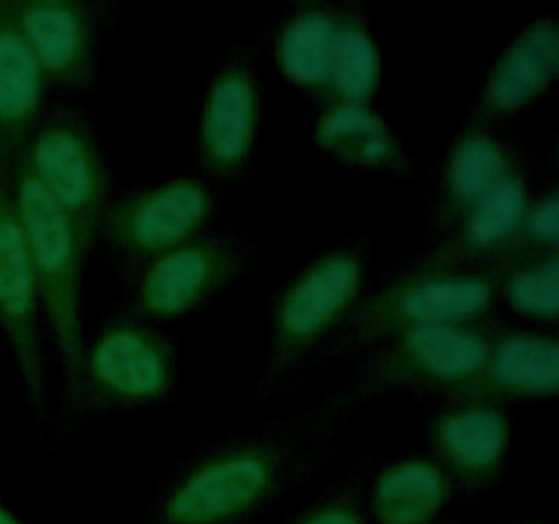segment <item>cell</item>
I'll return each instance as SVG.
<instances>
[{"instance_id":"obj_1","label":"cell","mask_w":559,"mask_h":524,"mask_svg":"<svg viewBox=\"0 0 559 524\" xmlns=\"http://www.w3.org/2000/svg\"><path fill=\"white\" fill-rule=\"evenodd\" d=\"M358 409L342 385L287 418L205 442L164 480L151 524H246L325 464Z\"/></svg>"},{"instance_id":"obj_2","label":"cell","mask_w":559,"mask_h":524,"mask_svg":"<svg viewBox=\"0 0 559 524\" xmlns=\"http://www.w3.org/2000/svg\"><path fill=\"white\" fill-rule=\"evenodd\" d=\"M371 254L374 246L369 235H342L314 251L273 289L267 303L265 364L257 382L262 402L317 360L328 358L333 338L347 325L369 287Z\"/></svg>"},{"instance_id":"obj_3","label":"cell","mask_w":559,"mask_h":524,"mask_svg":"<svg viewBox=\"0 0 559 524\" xmlns=\"http://www.w3.org/2000/svg\"><path fill=\"white\" fill-rule=\"evenodd\" d=\"M178 377L180 349L173 333L120 306L82 342L76 391L55 424L71 431L91 418L164 404L178 391Z\"/></svg>"},{"instance_id":"obj_4","label":"cell","mask_w":559,"mask_h":524,"mask_svg":"<svg viewBox=\"0 0 559 524\" xmlns=\"http://www.w3.org/2000/svg\"><path fill=\"white\" fill-rule=\"evenodd\" d=\"M5 178L31 260L38 306L47 320L55 358L60 366V413L76 391V371H80L82 342H85L82 276L91 251L80 240L71 218L44 194L20 158L11 162Z\"/></svg>"},{"instance_id":"obj_5","label":"cell","mask_w":559,"mask_h":524,"mask_svg":"<svg viewBox=\"0 0 559 524\" xmlns=\"http://www.w3.org/2000/svg\"><path fill=\"white\" fill-rule=\"evenodd\" d=\"M495 317L391 333L355 355V371L344 388L360 407L393 391L429 404L462 396L480 374Z\"/></svg>"},{"instance_id":"obj_6","label":"cell","mask_w":559,"mask_h":524,"mask_svg":"<svg viewBox=\"0 0 559 524\" xmlns=\"http://www.w3.org/2000/svg\"><path fill=\"white\" fill-rule=\"evenodd\" d=\"M497 314L491 267L473 271H402L369 284L328 355H358L396 331L435 322H467Z\"/></svg>"},{"instance_id":"obj_7","label":"cell","mask_w":559,"mask_h":524,"mask_svg":"<svg viewBox=\"0 0 559 524\" xmlns=\"http://www.w3.org/2000/svg\"><path fill=\"white\" fill-rule=\"evenodd\" d=\"M16 158L44 194L71 218L76 235L91 251L118 189L87 109L71 98L49 102Z\"/></svg>"},{"instance_id":"obj_8","label":"cell","mask_w":559,"mask_h":524,"mask_svg":"<svg viewBox=\"0 0 559 524\" xmlns=\"http://www.w3.org/2000/svg\"><path fill=\"white\" fill-rule=\"evenodd\" d=\"M257 249L233 229H207L164 254L120 271L126 309L167 325L216 300L254 267Z\"/></svg>"},{"instance_id":"obj_9","label":"cell","mask_w":559,"mask_h":524,"mask_svg":"<svg viewBox=\"0 0 559 524\" xmlns=\"http://www.w3.org/2000/svg\"><path fill=\"white\" fill-rule=\"evenodd\" d=\"M222 194L200 172H178L156 183L115 191L96 243H104L120 271H129L213 229Z\"/></svg>"},{"instance_id":"obj_10","label":"cell","mask_w":559,"mask_h":524,"mask_svg":"<svg viewBox=\"0 0 559 524\" xmlns=\"http://www.w3.org/2000/svg\"><path fill=\"white\" fill-rule=\"evenodd\" d=\"M262 123L260 47L238 41L218 58L197 118V172L218 189L238 183L257 151Z\"/></svg>"},{"instance_id":"obj_11","label":"cell","mask_w":559,"mask_h":524,"mask_svg":"<svg viewBox=\"0 0 559 524\" xmlns=\"http://www.w3.org/2000/svg\"><path fill=\"white\" fill-rule=\"evenodd\" d=\"M513 420L486 398H442L426 413L424 453L445 473L456 497H480L506 475Z\"/></svg>"},{"instance_id":"obj_12","label":"cell","mask_w":559,"mask_h":524,"mask_svg":"<svg viewBox=\"0 0 559 524\" xmlns=\"http://www.w3.org/2000/svg\"><path fill=\"white\" fill-rule=\"evenodd\" d=\"M0 331L9 342L33 418L41 426L49 424L52 388H49L47 353H44L41 306H38L31 260H27L3 167H0Z\"/></svg>"},{"instance_id":"obj_13","label":"cell","mask_w":559,"mask_h":524,"mask_svg":"<svg viewBox=\"0 0 559 524\" xmlns=\"http://www.w3.org/2000/svg\"><path fill=\"white\" fill-rule=\"evenodd\" d=\"M20 27L49 87L85 93L98 74V47L118 3L14 0Z\"/></svg>"},{"instance_id":"obj_14","label":"cell","mask_w":559,"mask_h":524,"mask_svg":"<svg viewBox=\"0 0 559 524\" xmlns=\"http://www.w3.org/2000/svg\"><path fill=\"white\" fill-rule=\"evenodd\" d=\"M557 76L559 16L555 11H544L524 22L497 52L464 120L506 129V123L551 91Z\"/></svg>"},{"instance_id":"obj_15","label":"cell","mask_w":559,"mask_h":524,"mask_svg":"<svg viewBox=\"0 0 559 524\" xmlns=\"http://www.w3.org/2000/svg\"><path fill=\"white\" fill-rule=\"evenodd\" d=\"M524 151L516 136L502 126H484L462 120L453 131L435 186L426 205V233L429 238L451 227L464 211L484 200L524 162Z\"/></svg>"},{"instance_id":"obj_16","label":"cell","mask_w":559,"mask_h":524,"mask_svg":"<svg viewBox=\"0 0 559 524\" xmlns=\"http://www.w3.org/2000/svg\"><path fill=\"white\" fill-rule=\"evenodd\" d=\"M530 191L533 186H530V169L524 158L491 194L475 202L451 227L426 240V246H420L418 251L404 257L396 267L415 273L489 267L511 240Z\"/></svg>"},{"instance_id":"obj_17","label":"cell","mask_w":559,"mask_h":524,"mask_svg":"<svg viewBox=\"0 0 559 524\" xmlns=\"http://www.w3.org/2000/svg\"><path fill=\"white\" fill-rule=\"evenodd\" d=\"M557 391V327L530 325L497 314L480 374L462 396L486 398L508 407L513 402H555Z\"/></svg>"},{"instance_id":"obj_18","label":"cell","mask_w":559,"mask_h":524,"mask_svg":"<svg viewBox=\"0 0 559 524\" xmlns=\"http://www.w3.org/2000/svg\"><path fill=\"white\" fill-rule=\"evenodd\" d=\"M311 136L322 156L344 167L371 169L407 180L418 175L413 153L377 104L317 98Z\"/></svg>"},{"instance_id":"obj_19","label":"cell","mask_w":559,"mask_h":524,"mask_svg":"<svg viewBox=\"0 0 559 524\" xmlns=\"http://www.w3.org/2000/svg\"><path fill=\"white\" fill-rule=\"evenodd\" d=\"M49 104V82L25 41L14 0H0V167L9 169Z\"/></svg>"},{"instance_id":"obj_20","label":"cell","mask_w":559,"mask_h":524,"mask_svg":"<svg viewBox=\"0 0 559 524\" xmlns=\"http://www.w3.org/2000/svg\"><path fill=\"white\" fill-rule=\"evenodd\" d=\"M336 25L338 0H295L267 31V52L276 69L314 102L325 96Z\"/></svg>"},{"instance_id":"obj_21","label":"cell","mask_w":559,"mask_h":524,"mask_svg":"<svg viewBox=\"0 0 559 524\" xmlns=\"http://www.w3.org/2000/svg\"><path fill=\"white\" fill-rule=\"evenodd\" d=\"M451 500H456L451 480L420 451L388 456L371 469L364 511L377 524H435Z\"/></svg>"},{"instance_id":"obj_22","label":"cell","mask_w":559,"mask_h":524,"mask_svg":"<svg viewBox=\"0 0 559 524\" xmlns=\"http://www.w3.org/2000/svg\"><path fill=\"white\" fill-rule=\"evenodd\" d=\"M380 82L382 58L369 11L360 3L338 0L336 41H333L331 71H328V85L322 98L377 104Z\"/></svg>"},{"instance_id":"obj_23","label":"cell","mask_w":559,"mask_h":524,"mask_svg":"<svg viewBox=\"0 0 559 524\" xmlns=\"http://www.w3.org/2000/svg\"><path fill=\"white\" fill-rule=\"evenodd\" d=\"M491 267L497 306L530 325L557 327L559 320V251L500 260Z\"/></svg>"},{"instance_id":"obj_24","label":"cell","mask_w":559,"mask_h":524,"mask_svg":"<svg viewBox=\"0 0 559 524\" xmlns=\"http://www.w3.org/2000/svg\"><path fill=\"white\" fill-rule=\"evenodd\" d=\"M555 251H559V186L557 180H546L530 191L522 218L497 262L511 257L555 254Z\"/></svg>"},{"instance_id":"obj_25","label":"cell","mask_w":559,"mask_h":524,"mask_svg":"<svg viewBox=\"0 0 559 524\" xmlns=\"http://www.w3.org/2000/svg\"><path fill=\"white\" fill-rule=\"evenodd\" d=\"M364 473L349 469L333 478L284 524H369L364 511V489H360Z\"/></svg>"},{"instance_id":"obj_26","label":"cell","mask_w":559,"mask_h":524,"mask_svg":"<svg viewBox=\"0 0 559 524\" xmlns=\"http://www.w3.org/2000/svg\"><path fill=\"white\" fill-rule=\"evenodd\" d=\"M0 524H22V522H20V519H16V516H14V513H11V511H9V508H5V505H3V502H0Z\"/></svg>"},{"instance_id":"obj_27","label":"cell","mask_w":559,"mask_h":524,"mask_svg":"<svg viewBox=\"0 0 559 524\" xmlns=\"http://www.w3.org/2000/svg\"><path fill=\"white\" fill-rule=\"evenodd\" d=\"M502 524H549V522H540V519H513V522H502Z\"/></svg>"},{"instance_id":"obj_28","label":"cell","mask_w":559,"mask_h":524,"mask_svg":"<svg viewBox=\"0 0 559 524\" xmlns=\"http://www.w3.org/2000/svg\"><path fill=\"white\" fill-rule=\"evenodd\" d=\"M448 524H459V522H448Z\"/></svg>"}]
</instances>
